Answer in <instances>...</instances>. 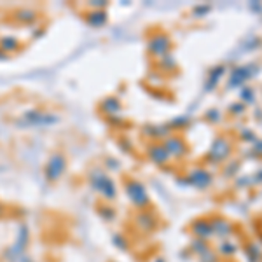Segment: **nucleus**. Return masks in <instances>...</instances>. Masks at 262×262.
Returning a JSON list of instances; mask_svg holds the SVG:
<instances>
[{"mask_svg": "<svg viewBox=\"0 0 262 262\" xmlns=\"http://www.w3.org/2000/svg\"><path fill=\"white\" fill-rule=\"evenodd\" d=\"M242 100H245V101L253 100V91L250 90V88H245V90L242 91Z\"/></svg>", "mask_w": 262, "mask_h": 262, "instance_id": "nucleus-8", "label": "nucleus"}, {"mask_svg": "<svg viewBox=\"0 0 262 262\" xmlns=\"http://www.w3.org/2000/svg\"><path fill=\"white\" fill-rule=\"evenodd\" d=\"M245 252H247L248 262H262V253H260L259 248H257L255 243H247Z\"/></svg>", "mask_w": 262, "mask_h": 262, "instance_id": "nucleus-6", "label": "nucleus"}, {"mask_svg": "<svg viewBox=\"0 0 262 262\" xmlns=\"http://www.w3.org/2000/svg\"><path fill=\"white\" fill-rule=\"evenodd\" d=\"M245 111V105H242V103H234V105H232V107H231V112H243Z\"/></svg>", "mask_w": 262, "mask_h": 262, "instance_id": "nucleus-10", "label": "nucleus"}, {"mask_svg": "<svg viewBox=\"0 0 262 262\" xmlns=\"http://www.w3.org/2000/svg\"><path fill=\"white\" fill-rule=\"evenodd\" d=\"M159 262H161V260H159Z\"/></svg>", "mask_w": 262, "mask_h": 262, "instance_id": "nucleus-13", "label": "nucleus"}, {"mask_svg": "<svg viewBox=\"0 0 262 262\" xmlns=\"http://www.w3.org/2000/svg\"><path fill=\"white\" fill-rule=\"evenodd\" d=\"M248 77H250V72H247V69H234V72H232V77L229 81V88H236V84L242 86Z\"/></svg>", "mask_w": 262, "mask_h": 262, "instance_id": "nucleus-5", "label": "nucleus"}, {"mask_svg": "<svg viewBox=\"0 0 262 262\" xmlns=\"http://www.w3.org/2000/svg\"><path fill=\"white\" fill-rule=\"evenodd\" d=\"M192 182H194V185H198V187L206 189L212 185V175L205 170H196L192 173Z\"/></svg>", "mask_w": 262, "mask_h": 262, "instance_id": "nucleus-4", "label": "nucleus"}, {"mask_svg": "<svg viewBox=\"0 0 262 262\" xmlns=\"http://www.w3.org/2000/svg\"><path fill=\"white\" fill-rule=\"evenodd\" d=\"M255 180H257V182H262V170L255 175Z\"/></svg>", "mask_w": 262, "mask_h": 262, "instance_id": "nucleus-11", "label": "nucleus"}, {"mask_svg": "<svg viewBox=\"0 0 262 262\" xmlns=\"http://www.w3.org/2000/svg\"><path fill=\"white\" fill-rule=\"evenodd\" d=\"M212 229H213V234H217L219 238L229 239L232 236V232H234V226H232L229 221H226V219L215 217L212 221Z\"/></svg>", "mask_w": 262, "mask_h": 262, "instance_id": "nucleus-2", "label": "nucleus"}, {"mask_svg": "<svg viewBox=\"0 0 262 262\" xmlns=\"http://www.w3.org/2000/svg\"><path fill=\"white\" fill-rule=\"evenodd\" d=\"M231 152H232V143L227 140V138H217V140L213 142L212 152H210V159H212L213 163L226 161L231 156Z\"/></svg>", "mask_w": 262, "mask_h": 262, "instance_id": "nucleus-1", "label": "nucleus"}, {"mask_svg": "<svg viewBox=\"0 0 262 262\" xmlns=\"http://www.w3.org/2000/svg\"><path fill=\"white\" fill-rule=\"evenodd\" d=\"M219 252H221V255H224V257H232L236 252H238V247H236L231 239H224L221 243V247H219Z\"/></svg>", "mask_w": 262, "mask_h": 262, "instance_id": "nucleus-7", "label": "nucleus"}, {"mask_svg": "<svg viewBox=\"0 0 262 262\" xmlns=\"http://www.w3.org/2000/svg\"><path fill=\"white\" fill-rule=\"evenodd\" d=\"M260 242H262V232H260Z\"/></svg>", "mask_w": 262, "mask_h": 262, "instance_id": "nucleus-12", "label": "nucleus"}, {"mask_svg": "<svg viewBox=\"0 0 262 262\" xmlns=\"http://www.w3.org/2000/svg\"><path fill=\"white\" fill-rule=\"evenodd\" d=\"M192 231L196 232L200 238L206 239L210 236H213V229H212V221H206V219H200V221L194 222Z\"/></svg>", "mask_w": 262, "mask_h": 262, "instance_id": "nucleus-3", "label": "nucleus"}, {"mask_svg": "<svg viewBox=\"0 0 262 262\" xmlns=\"http://www.w3.org/2000/svg\"><path fill=\"white\" fill-rule=\"evenodd\" d=\"M201 259H206V262H219L217 257H215V253L210 252V250H206L205 253H201Z\"/></svg>", "mask_w": 262, "mask_h": 262, "instance_id": "nucleus-9", "label": "nucleus"}]
</instances>
